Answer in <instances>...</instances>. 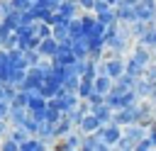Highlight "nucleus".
<instances>
[{"label":"nucleus","mask_w":156,"mask_h":151,"mask_svg":"<svg viewBox=\"0 0 156 151\" xmlns=\"http://www.w3.org/2000/svg\"><path fill=\"white\" fill-rule=\"evenodd\" d=\"M136 119H139V110H136V102H134V105L112 110V119H110V122H115V124H119V127H127V124H132V122H136Z\"/></svg>","instance_id":"obj_1"},{"label":"nucleus","mask_w":156,"mask_h":151,"mask_svg":"<svg viewBox=\"0 0 156 151\" xmlns=\"http://www.w3.org/2000/svg\"><path fill=\"white\" fill-rule=\"evenodd\" d=\"M98 134H100V139L112 149V146L119 141V136H122V127H119V124H115V122H105V124H100V127H98Z\"/></svg>","instance_id":"obj_2"},{"label":"nucleus","mask_w":156,"mask_h":151,"mask_svg":"<svg viewBox=\"0 0 156 151\" xmlns=\"http://www.w3.org/2000/svg\"><path fill=\"white\" fill-rule=\"evenodd\" d=\"M80 136H83V132L76 127V129L68 132L66 136L56 139V141H54V149H61V151H78V149H80Z\"/></svg>","instance_id":"obj_3"},{"label":"nucleus","mask_w":156,"mask_h":151,"mask_svg":"<svg viewBox=\"0 0 156 151\" xmlns=\"http://www.w3.org/2000/svg\"><path fill=\"white\" fill-rule=\"evenodd\" d=\"M44 83V71L39 68V63L37 66H29L27 68V76H24V80H22V90H39V85Z\"/></svg>","instance_id":"obj_4"},{"label":"nucleus","mask_w":156,"mask_h":151,"mask_svg":"<svg viewBox=\"0 0 156 151\" xmlns=\"http://www.w3.org/2000/svg\"><path fill=\"white\" fill-rule=\"evenodd\" d=\"M80 149H83V151H105V149H110V146L100 139L98 132H88V134L80 136Z\"/></svg>","instance_id":"obj_5"},{"label":"nucleus","mask_w":156,"mask_h":151,"mask_svg":"<svg viewBox=\"0 0 156 151\" xmlns=\"http://www.w3.org/2000/svg\"><path fill=\"white\" fill-rule=\"evenodd\" d=\"M27 117H29V110H27V107H22V105H10V112H7L10 127H24Z\"/></svg>","instance_id":"obj_6"},{"label":"nucleus","mask_w":156,"mask_h":151,"mask_svg":"<svg viewBox=\"0 0 156 151\" xmlns=\"http://www.w3.org/2000/svg\"><path fill=\"white\" fill-rule=\"evenodd\" d=\"M122 136H124V139H129V141L134 144V149H136V141H139L141 136H146V127H144V124H139V122H132V124L122 127Z\"/></svg>","instance_id":"obj_7"},{"label":"nucleus","mask_w":156,"mask_h":151,"mask_svg":"<svg viewBox=\"0 0 156 151\" xmlns=\"http://www.w3.org/2000/svg\"><path fill=\"white\" fill-rule=\"evenodd\" d=\"M115 12H117V22L132 24V22L136 19V5H124V2H117V5H115Z\"/></svg>","instance_id":"obj_8"},{"label":"nucleus","mask_w":156,"mask_h":151,"mask_svg":"<svg viewBox=\"0 0 156 151\" xmlns=\"http://www.w3.org/2000/svg\"><path fill=\"white\" fill-rule=\"evenodd\" d=\"M37 51H39L44 58H51V56L58 51V41H56L54 37H44V39H39V44H37Z\"/></svg>","instance_id":"obj_9"},{"label":"nucleus","mask_w":156,"mask_h":151,"mask_svg":"<svg viewBox=\"0 0 156 151\" xmlns=\"http://www.w3.org/2000/svg\"><path fill=\"white\" fill-rule=\"evenodd\" d=\"M71 49H73L76 58H88V56H90V44H88V37H76V39H71Z\"/></svg>","instance_id":"obj_10"},{"label":"nucleus","mask_w":156,"mask_h":151,"mask_svg":"<svg viewBox=\"0 0 156 151\" xmlns=\"http://www.w3.org/2000/svg\"><path fill=\"white\" fill-rule=\"evenodd\" d=\"M112 83H115V80H112L107 73H98V76H95V80H93V90H95V93L107 95V93L112 90Z\"/></svg>","instance_id":"obj_11"},{"label":"nucleus","mask_w":156,"mask_h":151,"mask_svg":"<svg viewBox=\"0 0 156 151\" xmlns=\"http://www.w3.org/2000/svg\"><path fill=\"white\" fill-rule=\"evenodd\" d=\"M37 136H39V139H44L46 144H54V141H56V134H54V122L41 119V122H39V129H37Z\"/></svg>","instance_id":"obj_12"},{"label":"nucleus","mask_w":156,"mask_h":151,"mask_svg":"<svg viewBox=\"0 0 156 151\" xmlns=\"http://www.w3.org/2000/svg\"><path fill=\"white\" fill-rule=\"evenodd\" d=\"M56 10L61 12V15H66V17H78L83 10H80V5H78V0H61L58 5H56Z\"/></svg>","instance_id":"obj_13"},{"label":"nucleus","mask_w":156,"mask_h":151,"mask_svg":"<svg viewBox=\"0 0 156 151\" xmlns=\"http://www.w3.org/2000/svg\"><path fill=\"white\" fill-rule=\"evenodd\" d=\"M98 127H100V119H98L93 112H85L83 119H80V124H78V129H80L83 134H88V132H98Z\"/></svg>","instance_id":"obj_14"},{"label":"nucleus","mask_w":156,"mask_h":151,"mask_svg":"<svg viewBox=\"0 0 156 151\" xmlns=\"http://www.w3.org/2000/svg\"><path fill=\"white\" fill-rule=\"evenodd\" d=\"M68 22H71V19H61V22H56V24H51V37H54L56 41H63V39H71V34H68Z\"/></svg>","instance_id":"obj_15"},{"label":"nucleus","mask_w":156,"mask_h":151,"mask_svg":"<svg viewBox=\"0 0 156 151\" xmlns=\"http://www.w3.org/2000/svg\"><path fill=\"white\" fill-rule=\"evenodd\" d=\"M76 127H73V122L68 119V114H63L58 122H54V134H56V139H61V136H66L68 132H73Z\"/></svg>","instance_id":"obj_16"},{"label":"nucleus","mask_w":156,"mask_h":151,"mask_svg":"<svg viewBox=\"0 0 156 151\" xmlns=\"http://www.w3.org/2000/svg\"><path fill=\"white\" fill-rule=\"evenodd\" d=\"M90 112L100 119V124H105V122H110V119H112V107H110L107 102H100V105L90 107Z\"/></svg>","instance_id":"obj_17"},{"label":"nucleus","mask_w":156,"mask_h":151,"mask_svg":"<svg viewBox=\"0 0 156 151\" xmlns=\"http://www.w3.org/2000/svg\"><path fill=\"white\" fill-rule=\"evenodd\" d=\"M46 146H49V144H46L44 139H39L37 134H32V136L20 146V151H41V149H46Z\"/></svg>","instance_id":"obj_18"},{"label":"nucleus","mask_w":156,"mask_h":151,"mask_svg":"<svg viewBox=\"0 0 156 151\" xmlns=\"http://www.w3.org/2000/svg\"><path fill=\"white\" fill-rule=\"evenodd\" d=\"M58 90H61V85H58V83H54V80H49V78H44V83L39 85V93H41L46 100H49V97H54Z\"/></svg>","instance_id":"obj_19"},{"label":"nucleus","mask_w":156,"mask_h":151,"mask_svg":"<svg viewBox=\"0 0 156 151\" xmlns=\"http://www.w3.org/2000/svg\"><path fill=\"white\" fill-rule=\"evenodd\" d=\"M24 76H27V68H17V66H15V68L7 73L5 83H12V85H17V88H20V85H22V80H24Z\"/></svg>","instance_id":"obj_20"},{"label":"nucleus","mask_w":156,"mask_h":151,"mask_svg":"<svg viewBox=\"0 0 156 151\" xmlns=\"http://www.w3.org/2000/svg\"><path fill=\"white\" fill-rule=\"evenodd\" d=\"M136 19H144V22H154L156 19V10L154 7H146V5H136Z\"/></svg>","instance_id":"obj_21"},{"label":"nucleus","mask_w":156,"mask_h":151,"mask_svg":"<svg viewBox=\"0 0 156 151\" xmlns=\"http://www.w3.org/2000/svg\"><path fill=\"white\" fill-rule=\"evenodd\" d=\"M76 93H78V97H80V100H88V97H90V93H93V80H88V78H80V80H78V88H76Z\"/></svg>","instance_id":"obj_22"},{"label":"nucleus","mask_w":156,"mask_h":151,"mask_svg":"<svg viewBox=\"0 0 156 151\" xmlns=\"http://www.w3.org/2000/svg\"><path fill=\"white\" fill-rule=\"evenodd\" d=\"M7 136H10V139H15V141L22 146V144H24V141H27L32 134H29L24 127H10V134H7Z\"/></svg>","instance_id":"obj_23"},{"label":"nucleus","mask_w":156,"mask_h":151,"mask_svg":"<svg viewBox=\"0 0 156 151\" xmlns=\"http://www.w3.org/2000/svg\"><path fill=\"white\" fill-rule=\"evenodd\" d=\"M68 34H71V39L85 37V34H83V24H80V15H78V17H71V22H68Z\"/></svg>","instance_id":"obj_24"},{"label":"nucleus","mask_w":156,"mask_h":151,"mask_svg":"<svg viewBox=\"0 0 156 151\" xmlns=\"http://www.w3.org/2000/svg\"><path fill=\"white\" fill-rule=\"evenodd\" d=\"M24 61H27V68H29V66H37V63L41 61V54H39L37 49H24Z\"/></svg>","instance_id":"obj_25"},{"label":"nucleus","mask_w":156,"mask_h":151,"mask_svg":"<svg viewBox=\"0 0 156 151\" xmlns=\"http://www.w3.org/2000/svg\"><path fill=\"white\" fill-rule=\"evenodd\" d=\"M29 93H32V90H22V88H17L12 105H22V107H27V102H29Z\"/></svg>","instance_id":"obj_26"},{"label":"nucleus","mask_w":156,"mask_h":151,"mask_svg":"<svg viewBox=\"0 0 156 151\" xmlns=\"http://www.w3.org/2000/svg\"><path fill=\"white\" fill-rule=\"evenodd\" d=\"M0 149H2V151H20V144H17L15 139H10V136H5V139L0 141Z\"/></svg>","instance_id":"obj_27"},{"label":"nucleus","mask_w":156,"mask_h":151,"mask_svg":"<svg viewBox=\"0 0 156 151\" xmlns=\"http://www.w3.org/2000/svg\"><path fill=\"white\" fill-rule=\"evenodd\" d=\"M151 149H156L154 141H151L149 136H141V139L136 141V149H134V151H151Z\"/></svg>","instance_id":"obj_28"},{"label":"nucleus","mask_w":156,"mask_h":151,"mask_svg":"<svg viewBox=\"0 0 156 151\" xmlns=\"http://www.w3.org/2000/svg\"><path fill=\"white\" fill-rule=\"evenodd\" d=\"M144 78H146V80H151V83H156V58L144 68Z\"/></svg>","instance_id":"obj_29"},{"label":"nucleus","mask_w":156,"mask_h":151,"mask_svg":"<svg viewBox=\"0 0 156 151\" xmlns=\"http://www.w3.org/2000/svg\"><path fill=\"white\" fill-rule=\"evenodd\" d=\"M24 129H27L29 134H37V129H39V122H37V119L29 114V117H27V122H24Z\"/></svg>","instance_id":"obj_30"},{"label":"nucleus","mask_w":156,"mask_h":151,"mask_svg":"<svg viewBox=\"0 0 156 151\" xmlns=\"http://www.w3.org/2000/svg\"><path fill=\"white\" fill-rule=\"evenodd\" d=\"M115 149H122V151H134V144H132L129 139H124V136H119V141L115 144Z\"/></svg>","instance_id":"obj_31"},{"label":"nucleus","mask_w":156,"mask_h":151,"mask_svg":"<svg viewBox=\"0 0 156 151\" xmlns=\"http://www.w3.org/2000/svg\"><path fill=\"white\" fill-rule=\"evenodd\" d=\"M10 5H12V10H20V12L32 7V2H29V0H10Z\"/></svg>","instance_id":"obj_32"},{"label":"nucleus","mask_w":156,"mask_h":151,"mask_svg":"<svg viewBox=\"0 0 156 151\" xmlns=\"http://www.w3.org/2000/svg\"><path fill=\"white\" fill-rule=\"evenodd\" d=\"M78 5H80V10H83V12H93L95 0H78Z\"/></svg>","instance_id":"obj_33"},{"label":"nucleus","mask_w":156,"mask_h":151,"mask_svg":"<svg viewBox=\"0 0 156 151\" xmlns=\"http://www.w3.org/2000/svg\"><path fill=\"white\" fill-rule=\"evenodd\" d=\"M7 134H10V122H7V119H0V141H2Z\"/></svg>","instance_id":"obj_34"},{"label":"nucleus","mask_w":156,"mask_h":151,"mask_svg":"<svg viewBox=\"0 0 156 151\" xmlns=\"http://www.w3.org/2000/svg\"><path fill=\"white\" fill-rule=\"evenodd\" d=\"M7 112H10V102L0 100V119H7Z\"/></svg>","instance_id":"obj_35"},{"label":"nucleus","mask_w":156,"mask_h":151,"mask_svg":"<svg viewBox=\"0 0 156 151\" xmlns=\"http://www.w3.org/2000/svg\"><path fill=\"white\" fill-rule=\"evenodd\" d=\"M146 136H149V139H151V141H154V146H156V122H154V124H149V127H146Z\"/></svg>","instance_id":"obj_36"},{"label":"nucleus","mask_w":156,"mask_h":151,"mask_svg":"<svg viewBox=\"0 0 156 151\" xmlns=\"http://www.w3.org/2000/svg\"><path fill=\"white\" fill-rule=\"evenodd\" d=\"M46 2H49V5H51V7H54V10H56V5H58V2H61V0H46Z\"/></svg>","instance_id":"obj_37"},{"label":"nucleus","mask_w":156,"mask_h":151,"mask_svg":"<svg viewBox=\"0 0 156 151\" xmlns=\"http://www.w3.org/2000/svg\"><path fill=\"white\" fill-rule=\"evenodd\" d=\"M107 2H110V5H112V7H115V5H117V2H119V0H107Z\"/></svg>","instance_id":"obj_38"},{"label":"nucleus","mask_w":156,"mask_h":151,"mask_svg":"<svg viewBox=\"0 0 156 151\" xmlns=\"http://www.w3.org/2000/svg\"><path fill=\"white\" fill-rule=\"evenodd\" d=\"M0 100H2V83H0Z\"/></svg>","instance_id":"obj_39"},{"label":"nucleus","mask_w":156,"mask_h":151,"mask_svg":"<svg viewBox=\"0 0 156 151\" xmlns=\"http://www.w3.org/2000/svg\"><path fill=\"white\" fill-rule=\"evenodd\" d=\"M154 122H156V114H154Z\"/></svg>","instance_id":"obj_40"}]
</instances>
